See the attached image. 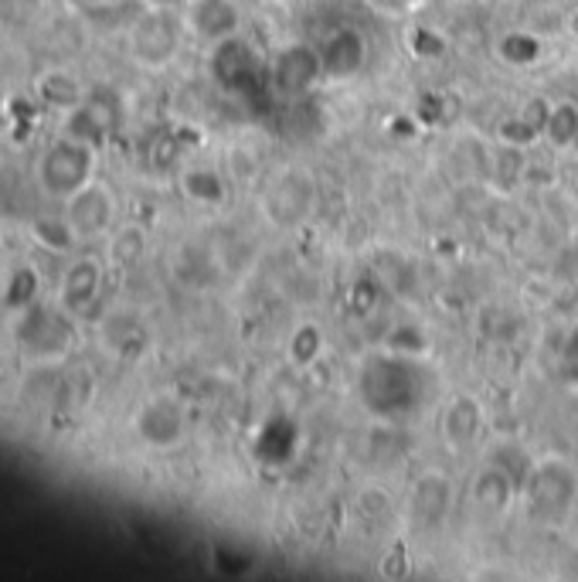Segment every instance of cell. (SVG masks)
I'll list each match as a JSON object with an SVG mask.
<instances>
[{
    "mask_svg": "<svg viewBox=\"0 0 578 582\" xmlns=\"http://www.w3.org/2000/svg\"><path fill=\"white\" fill-rule=\"evenodd\" d=\"M106 134H110V119H106V110L99 106V103H79L75 110L65 113L62 137L79 140V143L99 150V147L106 143Z\"/></svg>",
    "mask_w": 578,
    "mask_h": 582,
    "instance_id": "13",
    "label": "cell"
},
{
    "mask_svg": "<svg viewBox=\"0 0 578 582\" xmlns=\"http://www.w3.org/2000/svg\"><path fill=\"white\" fill-rule=\"evenodd\" d=\"M511 494H514V484H511V477L500 470V467H490L480 473V480H476V501L484 504L487 511H504L508 504H511Z\"/></svg>",
    "mask_w": 578,
    "mask_h": 582,
    "instance_id": "16",
    "label": "cell"
},
{
    "mask_svg": "<svg viewBox=\"0 0 578 582\" xmlns=\"http://www.w3.org/2000/svg\"><path fill=\"white\" fill-rule=\"evenodd\" d=\"M191 0H143V8H154V11H184Z\"/></svg>",
    "mask_w": 578,
    "mask_h": 582,
    "instance_id": "25",
    "label": "cell"
},
{
    "mask_svg": "<svg viewBox=\"0 0 578 582\" xmlns=\"http://www.w3.org/2000/svg\"><path fill=\"white\" fill-rule=\"evenodd\" d=\"M181 14H184L188 31L208 45L239 38V28H242V11L235 0H191Z\"/></svg>",
    "mask_w": 578,
    "mask_h": 582,
    "instance_id": "5",
    "label": "cell"
},
{
    "mask_svg": "<svg viewBox=\"0 0 578 582\" xmlns=\"http://www.w3.org/2000/svg\"><path fill=\"white\" fill-rule=\"evenodd\" d=\"M31 236L41 249L55 252V256H65V252H72L75 245H79V232L72 229V222L65 215H52V218H38L31 225Z\"/></svg>",
    "mask_w": 578,
    "mask_h": 582,
    "instance_id": "14",
    "label": "cell"
},
{
    "mask_svg": "<svg viewBox=\"0 0 578 582\" xmlns=\"http://www.w3.org/2000/svg\"><path fill=\"white\" fill-rule=\"evenodd\" d=\"M44 0H0V24L4 28H28L38 21Z\"/></svg>",
    "mask_w": 578,
    "mask_h": 582,
    "instance_id": "19",
    "label": "cell"
},
{
    "mask_svg": "<svg viewBox=\"0 0 578 582\" xmlns=\"http://www.w3.org/2000/svg\"><path fill=\"white\" fill-rule=\"evenodd\" d=\"M41 293V280H38V273L31 266H21L14 276H11V287H8V307L14 311H24V307H31V303L38 300Z\"/></svg>",
    "mask_w": 578,
    "mask_h": 582,
    "instance_id": "18",
    "label": "cell"
},
{
    "mask_svg": "<svg viewBox=\"0 0 578 582\" xmlns=\"http://www.w3.org/2000/svg\"><path fill=\"white\" fill-rule=\"evenodd\" d=\"M184 191L188 198L194 201H205V205H215V201L224 198V188H221V177L208 167H194L184 174Z\"/></svg>",
    "mask_w": 578,
    "mask_h": 582,
    "instance_id": "17",
    "label": "cell"
},
{
    "mask_svg": "<svg viewBox=\"0 0 578 582\" xmlns=\"http://www.w3.org/2000/svg\"><path fill=\"white\" fill-rule=\"evenodd\" d=\"M92 4H116V0H92Z\"/></svg>",
    "mask_w": 578,
    "mask_h": 582,
    "instance_id": "26",
    "label": "cell"
},
{
    "mask_svg": "<svg viewBox=\"0 0 578 582\" xmlns=\"http://www.w3.org/2000/svg\"><path fill=\"white\" fill-rule=\"evenodd\" d=\"M317 354H320V334H317V327H304V331H299L296 341H293V362H296V365H310Z\"/></svg>",
    "mask_w": 578,
    "mask_h": 582,
    "instance_id": "23",
    "label": "cell"
},
{
    "mask_svg": "<svg viewBox=\"0 0 578 582\" xmlns=\"http://www.w3.org/2000/svg\"><path fill=\"white\" fill-rule=\"evenodd\" d=\"M449 511V480L439 473H425L412 491V518L422 528H439Z\"/></svg>",
    "mask_w": 578,
    "mask_h": 582,
    "instance_id": "11",
    "label": "cell"
},
{
    "mask_svg": "<svg viewBox=\"0 0 578 582\" xmlns=\"http://www.w3.org/2000/svg\"><path fill=\"white\" fill-rule=\"evenodd\" d=\"M99 290H103V266L95 260H75L59 283V303L79 317L99 300Z\"/></svg>",
    "mask_w": 578,
    "mask_h": 582,
    "instance_id": "8",
    "label": "cell"
},
{
    "mask_svg": "<svg viewBox=\"0 0 578 582\" xmlns=\"http://www.w3.org/2000/svg\"><path fill=\"white\" fill-rule=\"evenodd\" d=\"M65 218L72 222V229L79 232V239H99L110 232V225L116 218V198L103 181H92L79 188L72 198H65Z\"/></svg>",
    "mask_w": 578,
    "mask_h": 582,
    "instance_id": "4",
    "label": "cell"
},
{
    "mask_svg": "<svg viewBox=\"0 0 578 582\" xmlns=\"http://www.w3.org/2000/svg\"><path fill=\"white\" fill-rule=\"evenodd\" d=\"M38 174H41L44 191L52 198H72L95 177V150L79 140L62 137L59 143L48 147Z\"/></svg>",
    "mask_w": 578,
    "mask_h": 582,
    "instance_id": "3",
    "label": "cell"
},
{
    "mask_svg": "<svg viewBox=\"0 0 578 582\" xmlns=\"http://www.w3.org/2000/svg\"><path fill=\"white\" fill-rule=\"evenodd\" d=\"M75 314H68L62 303L52 307V303H41L35 300L31 307L17 311V327H14V338L17 344L24 347L28 358H62V354L72 351L75 344V324H72Z\"/></svg>",
    "mask_w": 578,
    "mask_h": 582,
    "instance_id": "1",
    "label": "cell"
},
{
    "mask_svg": "<svg viewBox=\"0 0 578 582\" xmlns=\"http://www.w3.org/2000/svg\"><path fill=\"white\" fill-rule=\"evenodd\" d=\"M446 440L452 446H463L476 436V429H480V406H476L473 398H457L452 406L446 409Z\"/></svg>",
    "mask_w": 578,
    "mask_h": 582,
    "instance_id": "15",
    "label": "cell"
},
{
    "mask_svg": "<svg viewBox=\"0 0 578 582\" xmlns=\"http://www.w3.org/2000/svg\"><path fill=\"white\" fill-rule=\"evenodd\" d=\"M323 75V62H320V52L307 45H293L286 52H280L272 65V83L280 86L286 96H304L317 79Z\"/></svg>",
    "mask_w": 578,
    "mask_h": 582,
    "instance_id": "7",
    "label": "cell"
},
{
    "mask_svg": "<svg viewBox=\"0 0 578 582\" xmlns=\"http://www.w3.org/2000/svg\"><path fill=\"white\" fill-rule=\"evenodd\" d=\"M133 426H137V436L146 446L170 450V446H178L184 440V409L174 398L157 395V398L143 402Z\"/></svg>",
    "mask_w": 578,
    "mask_h": 582,
    "instance_id": "6",
    "label": "cell"
},
{
    "mask_svg": "<svg viewBox=\"0 0 578 582\" xmlns=\"http://www.w3.org/2000/svg\"><path fill=\"white\" fill-rule=\"evenodd\" d=\"M184 31H188V24H184L181 11L146 8L130 28V55L143 68H164L178 59Z\"/></svg>",
    "mask_w": 578,
    "mask_h": 582,
    "instance_id": "2",
    "label": "cell"
},
{
    "mask_svg": "<svg viewBox=\"0 0 578 582\" xmlns=\"http://www.w3.org/2000/svg\"><path fill=\"white\" fill-rule=\"evenodd\" d=\"M35 92H38V99H41L44 106H52L59 113H68V110H75L79 103H86L82 86L75 83V75L65 72V68H44V72H38Z\"/></svg>",
    "mask_w": 578,
    "mask_h": 582,
    "instance_id": "12",
    "label": "cell"
},
{
    "mask_svg": "<svg viewBox=\"0 0 578 582\" xmlns=\"http://www.w3.org/2000/svg\"><path fill=\"white\" fill-rule=\"evenodd\" d=\"M113 260L123 263V266H130L140 260V252H143V232L140 229H123L116 239H113Z\"/></svg>",
    "mask_w": 578,
    "mask_h": 582,
    "instance_id": "22",
    "label": "cell"
},
{
    "mask_svg": "<svg viewBox=\"0 0 578 582\" xmlns=\"http://www.w3.org/2000/svg\"><path fill=\"white\" fill-rule=\"evenodd\" d=\"M575 126H578V116L571 106H558L548 113V123H544V134L555 140V143H568L575 137Z\"/></svg>",
    "mask_w": 578,
    "mask_h": 582,
    "instance_id": "21",
    "label": "cell"
},
{
    "mask_svg": "<svg viewBox=\"0 0 578 582\" xmlns=\"http://www.w3.org/2000/svg\"><path fill=\"white\" fill-rule=\"evenodd\" d=\"M500 55H504L508 62H521V65H527V62H535L538 55H541V45L531 38V35H508L504 41H500Z\"/></svg>",
    "mask_w": 578,
    "mask_h": 582,
    "instance_id": "20",
    "label": "cell"
},
{
    "mask_svg": "<svg viewBox=\"0 0 578 582\" xmlns=\"http://www.w3.org/2000/svg\"><path fill=\"white\" fill-rule=\"evenodd\" d=\"M531 488L541 518H562L575 497V477L565 464H548L535 473Z\"/></svg>",
    "mask_w": 578,
    "mask_h": 582,
    "instance_id": "9",
    "label": "cell"
},
{
    "mask_svg": "<svg viewBox=\"0 0 578 582\" xmlns=\"http://www.w3.org/2000/svg\"><path fill=\"white\" fill-rule=\"evenodd\" d=\"M538 126L535 123H524V119H514V123H504V140L511 143H531L538 140Z\"/></svg>",
    "mask_w": 578,
    "mask_h": 582,
    "instance_id": "24",
    "label": "cell"
},
{
    "mask_svg": "<svg viewBox=\"0 0 578 582\" xmlns=\"http://www.w3.org/2000/svg\"><path fill=\"white\" fill-rule=\"evenodd\" d=\"M364 35L355 31V28H344V31H334L331 41L323 45L320 52V62H323V75H331V79H350L361 65H364Z\"/></svg>",
    "mask_w": 578,
    "mask_h": 582,
    "instance_id": "10",
    "label": "cell"
}]
</instances>
